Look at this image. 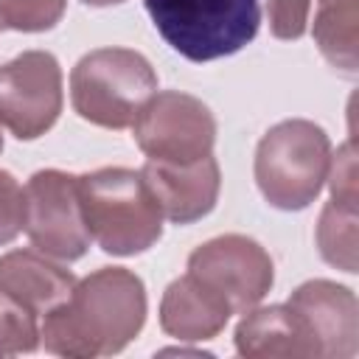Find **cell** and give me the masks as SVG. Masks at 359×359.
<instances>
[{
    "label": "cell",
    "instance_id": "6da1fadb",
    "mask_svg": "<svg viewBox=\"0 0 359 359\" xmlns=\"http://www.w3.org/2000/svg\"><path fill=\"white\" fill-rule=\"evenodd\" d=\"M143 323V280L123 266H104L79 280L70 297L42 317L39 339L59 356H109L123 351Z\"/></svg>",
    "mask_w": 359,
    "mask_h": 359
},
{
    "label": "cell",
    "instance_id": "7a4b0ae2",
    "mask_svg": "<svg viewBox=\"0 0 359 359\" xmlns=\"http://www.w3.org/2000/svg\"><path fill=\"white\" fill-rule=\"evenodd\" d=\"M79 202L90 236L109 255L143 252L163 233V210L140 171H90L79 177Z\"/></svg>",
    "mask_w": 359,
    "mask_h": 359
},
{
    "label": "cell",
    "instance_id": "3957f363",
    "mask_svg": "<svg viewBox=\"0 0 359 359\" xmlns=\"http://www.w3.org/2000/svg\"><path fill=\"white\" fill-rule=\"evenodd\" d=\"M157 93L146 56L129 48H101L79 59L70 73L73 109L104 129H126Z\"/></svg>",
    "mask_w": 359,
    "mask_h": 359
},
{
    "label": "cell",
    "instance_id": "277c9868",
    "mask_svg": "<svg viewBox=\"0 0 359 359\" xmlns=\"http://www.w3.org/2000/svg\"><path fill=\"white\" fill-rule=\"evenodd\" d=\"M160 36L191 62L238 53L261 25L258 0H146Z\"/></svg>",
    "mask_w": 359,
    "mask_h": 359
},
{
    "label": "cell",
    "instance_id": "5b68a950",
    "mask_svg": "<svg viewBox=\"0 0 359 359\" xmlns=\"http://www.w3.org/2000/svg\"><path fill=\"white\" fill-rule=\"evenodd\" d=\"M331 143L311 121H283L272 126L255 151V182L269 205L303 210L328 180Z\"/></svg>",
    "mask_w": 359,
    "mask_h": 359
},
{
    "label": "cell",
    "instance_id": "8992f818",
    "mask_svg": "<svg viewBox=\"0 0 359 359\" xmlns=\"http://www.w3.org/2000/svg\"><path fill=\"white\" fill-rule=\"evenodd\" d=\"M25 194V224L31 244L50 258L76 261L87 252L93 236L87 230L81 202H79V177L48 168L36 171Z\"/></svg>",
    "mask_w": 359,
    "mask_h": 359
},
{
    "label": "cell",
    "instance_id": "52a82bcc",
    "mask_svg": "<svg viewBox=\"0 0 359 359\" xmlns=\"http://www.w3.org/2000/svg\"><path fill=\"white\" fill-rule=\"evenodd\" d=\"M135 140L149 160L194 163L210 154L216 140V121L210 109L185 93H154L137 115Z\"/></svg>",
    "mask_w": 359,
    "mask_h": 359
},
{
    "label": "cell",
    "instance_id": "ba28073f",
    "mask_svg": "<svg viewBox=\"0 0 359 359\" xmlns=\"http://www.w3.org/2000/svg\"><path fill=\"white\" fill-rule=\"evenodd\" d=\"M188 275L216 292L233 314L258 306L275 280L266 250L247 236H219L196 247L188 258Z\"/></svg>",
    "mask_w": 359,
    "mask_h": 359
},
{
    "label": "cell",
    "instance_id": "9c48e42d",
    "mask_svg": "<svg viewBox=\"0 0 359 359\" xmlns=\"http://www.w3.org/2000/svg\"><path fill=\"white\" fill-rule=\"evenodd\" d=\"M62 112V70L48 50H28L0 67V123L20 140L45 135Z\"/></svg>",
    "mask_w": 359,
    "mask_h": 359
},
{
    "label": "cell",
    "instance_id": "30bf717a",
    "mask_svg": "<svg viewBox=\"0 0 359 359\" xmlns=\"http://www.w3.org/2000/svg\"><path fill=\"white\" fill-rule=\"evenodd\" d=\"M300 314L317 339L320 356L348 359L359 348V306L351 289L331 280H309L297 286L286 303Z\"/></svg>",
    "mask_w": 359,
    "mask_h": 359
},
{
    "label": "cell",
    "instance_id": "8fae6325",
    "mask_svg": "<svg viewBox=\"0 0 359 359\" xmlns=\"http://www.w3.org/2000/svg\"><path fill=\"white\" fill-rule=\"evenodd\" d=\"M149 191L154 194L160 210L174 224H191L213 210L219 196V163L213 154L194 163H157L146 160L140 168Z\"/></svg>",
    "mask_w": 359,
    "mask_h": 359
},
{
    "label": "cell",
    "instance_id": "7c38bea8",
    "mask_svg": "<svg viewBox=\"0 0 359 359\" xmlns=\"http://www.w3.org/2000/svg\"><path fill=\"white\" fill-rule=\"evenodd\" d=\"M236 351L250 359H309L320 356L317 339L300 314L289 306H266L244 311L236 328Z\"/></svg>",
    "mask_w": 359,
    "mask_h": 359
},
{
    "label": "cell",
    "instance_id": "4fadbf2b",
    "mask_svg": "<svg viewBox=\"0 0 359 359\" xmlns=\"http://www.w3.org/2000/svg\"><path fill=\"white\" fill-rule=\"evenodd\" d=\"M230 306L194 275L177 278L160 303V325L168 337L199 342L213 339L230 320Z\"/></svg>",
    "mask_w": 359,
    "mask_h": 359
},
{
    "label": "cell",
    "instance_id": "5bb4252c",
    "mask_svg": "<svg viewBox=\"0 0 359 359\" xmlns=\"http://www.w3.org/2000/svg\"><path fill=\"white\" fill-rule=\"evenodd\" d=\"M0 286L28 311L45 317L70 297L76 278L34 250H14L0 258Z\"/></svg>",
    "mask_w": 359,
    "mask_h": 359
},
{
    "label": "cell",
    "instance_id": "9a60e30c",
    "mask_svg": "<svg viewBox=\"0 0 359 359\" xmlns=\"http://www.w3.org/2000/svg\"><path fill=\"white\" fill-rule=\"evenodd\" d=\"M356 3L359 0H325L314 17V39L323 56L345 76H356Z\"/></svg>",
    "mask_w": 359,
    "mask_h": 359
},
{
    "label": "cell",
    "instance_id": "2e32d148",
    "mask_svg": "<svg viewBox=\"0 0 359 359\" xmlns=\"http://www.w3.org/2000/svg\"><path fill=\"white\" fill-rule=\"evenodd\" d=\"M320 252L328 264L356 272V205L328 202L317 227Z\"/></svg>",
    "mask_w": 359,
    "mask_h": 359
},
{
    "label": "cell",
    "instance_id": "e0dca14e",
    "mask_svg": "<svg viewBox=\"0 0 359 359\" xmlns=\"http://www.w3.org/2000/svg\"><path fill=\"white\" fill-rule=\"evenodd\" d=\"M39 345L36 314L28 311L20 300H14L0 286V356L6 353H28Z\"/></svg>",
    "mask_w": 359,
    "mask_h": 359
},
{
    "label": "cell",
    "instance_id": "ac0fdd59",
    "mask_svg": "<svg viewBox=\"0 0 359 359\" xmlns=\"http://www.w3.org/2000/svg\"><path fill=\"white\" fill-rule=\"evenodd\" d=\"M67 0H0V31H48L65 14Z\"/></svg>",
    "mask_w": 359,
    "mask_h": 359
},
{
    "label": "cell",
    "instance_id": "d6986e66",
    "mask_svg": "<svg viewBox=\"0 0 359 359\" xmlns=\"http://www.w3.org/2000/svg\"><path fill=\"white\" fill-rule=\"evenodd\" d=\"M25 224V194L8 171H0V244L17 238Z\"/></svg>",
    "mask_w": 359,
    "mask_h": 359
},
{
    "label": "cell",
    "instance_id": "ffe728a7",
    "mask_svg": "<svg viewBox=\"0 0 359 359\" xmlns=\"http://www.w3.org/2000/svg\"><path fill=\"white\" fill-rule=\"evenodd\" d=\"M311 0H269V28L278 39H297L306 31Z\"/></svg>",
    "mask_w": 359,
    "mask_h": 359
},
{
    "label": "cell",
    "instance_id": "44dd1931",
    "mask_svg": "<svg viewBox=\"0 0 359 359\" xmlns=\"http://www.w3.org/2000/svg\"><path fill=\"white\" fill-rule=\"evenodd\" d=\"M331 177V199L342 205H356V160H353V143L342 146L328 165Z\"/></svg>",
    "mask_w": 359,
    "mask_h": 359
},
{
    "label": "cell",
    "instance_id": "7402d4cb",
    "mask_svg": "<svg viewBox=\"0 0 359 359\" xmlns=\"http://www.w3.org/2000/svg\"><path fill=\"white\" fill-rule=\"evenodd\" d=\"M87 6H115V3H123V0H81Z\"/></svg>",
    "mask_w": 359,
    "mask_h": 359
},
{
    "label": "cell",
    "instance_id": "603a6c76",
    "mask_svg": "<svg viewBox=\"0 0 359 359\" xmlns=\"http://www.w3.org/2000/svg\"><path fill=\"white\" fill-rule=\"evenodd\" d=\"M0 151H3V132H0Z\"/></svg>",
    "mask_w": 359,
    "mask_h": 359
}]
</instances>
